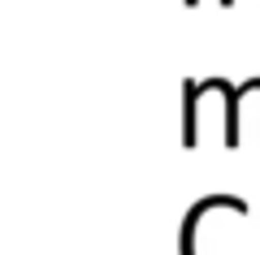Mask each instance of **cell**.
<instances>
[{
	"instance_id": "obj_1",
	"label": "cell",
	"mask_w": 260,
	"mask_h": 255,
	"mask_svg": "<svg viewBox=\"0 0 260 255\" xmlns=\"http://www.w3.org/2000/svg\"><path fill=\"white\" fill-rule=\"evenodd\" d=\"M208 208H230V212H247V203L234 199V195H208V199H200L191 212H186L182 229H178V255H195V225H200V216H204Z\"/></svg>"
},
{
	"instance_id": "obj_2",
	"label": "cell",
	"mask_w": 260,
	"mask_h": 255,
	"mask_svg": "<svg viewBox=\"0 0 260 255\" xmlns=\"http://www.w3.org/2000/svg\"><path fill=\"white\" fill-rule=\"evenodd\" d=\"M256 87H260V78L243 82V87H230L225 78H217V91H221L225 104H230V108H225V147H239V100L247 91H256Z\"/></svg>"
},
{
	"instance_id": "obj_3",
	"label": "cell",
	"mask_w": 260,
	"mask_h": 255,
	"mask_svg": "<svg viewBox=\"0 0 260 255\" xmlns=\"http://www.w3.org/2000/svg\"><path fill=\"white\" fill-rule=\"evenodd\" d=\"M182 5H186V9H195V5H200V0H182Z\"/></svg>"
}]
</instances>
